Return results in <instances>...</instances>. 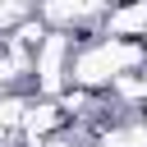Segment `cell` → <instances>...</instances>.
<instances>
[{
  "label": "cell",
  "mask_w": 147,
  "mask_h": 147,
  "mask_svg": "<svg viewBox=\"0 0 147 147\" xmlns=\"http://www.w3.org/2000/svg\"><path fill=\"white\" fill-rule=\"evenodd\" d=\"M147 64V46L142 41H115V37H101L92 32V41H83L69 60V83L78 92H110L119 78L138 74Z\"/></svg>",
  "instance_id": "cell-1"
},
{
  "label": "cell",
  "mask_w": 147,
  "mask_h": 147,
  "mask_svg": "<svg viewBox=\"0 0 147 147\" xmlns=\"http://www.w3.org/2000/svg\"><path fill=\"white\" fill-rule=\"evenodd\" d=\"M60 124H64L60 101H28V115H23L18 138H23L28 147H41L46 138H55V129H60Z\"/></svg>",
  "instance_id": "cell-3"
},
{
  "label": "cell",
  "mask_w": 147,
  "mask_h": 147,
  "mask_svg": "<svg viewBox=\"0 0 147 147\" xmlns=\"http://www.w3.org/2000/svg\"><path fill=\"white\" fill-rule=\"evenodd\" d=\"M96 147H147V119H119L96 133Z\"/></svg>",
  "instance_id": "cell-5"
},
{
  "label": "cell",
  "mask_w": 147,
  "mask_h": 147,
  "mask_svg": "<svg viewBox=\"0 0 147 147\" xmlns=\"http://www.w3.org/2000/svg\"><path fill=\"white\" fill-rule=\"evenodd\" d=\"M101 37H115V41H138V37H147V5L110 9L106 23H101Z\"/></svg>",
  "instance_id": "cell-4"
},
{
  "label": "cell",
  "mask_w": 147,
  "mask_h": 147,
  "mask_svg": "<svg viewBox=\"0 0 147 147\" xmlns=\"http://www.w3.org/2000/svg\"><path fill=\"white\" fill-rule=\"evenodd\" d=\"M32 14H37L32 5H0V37H9L14 28H23Z\"/></svg>",
  "instance_id": "cell-6"
},
{
  "label": "cell",
  "mask_w": 147,
  "mask_h": 147,
  "mask_svg": "<svg viewBox=\"0 0 147 147\" xmlns=\"http://www.w3.org/2000/svg\"><path fill=\"white\" fill-rule=\"evenodd\" d=\"M69 60H74V32H46L41 46L32 51V83H37V92H41V101L64 96Z\"/></svg>",
  "instance_id": "cell-2"
},
{
  "label": "cell",
  "mask_w": 147,
  "mask_h": 147,
  "mask_svg": "<svg viewBox=\"0 0 147 147\" xmlns=\"http://www.w3.org/2000/svg\"><path fill=\"white\" fill-rule=\"evenodd\" d=\"M41 147H78V142H69V138H46Z\"/></svg>",
  "instance_id": "cell-7"
}]
</instances>
